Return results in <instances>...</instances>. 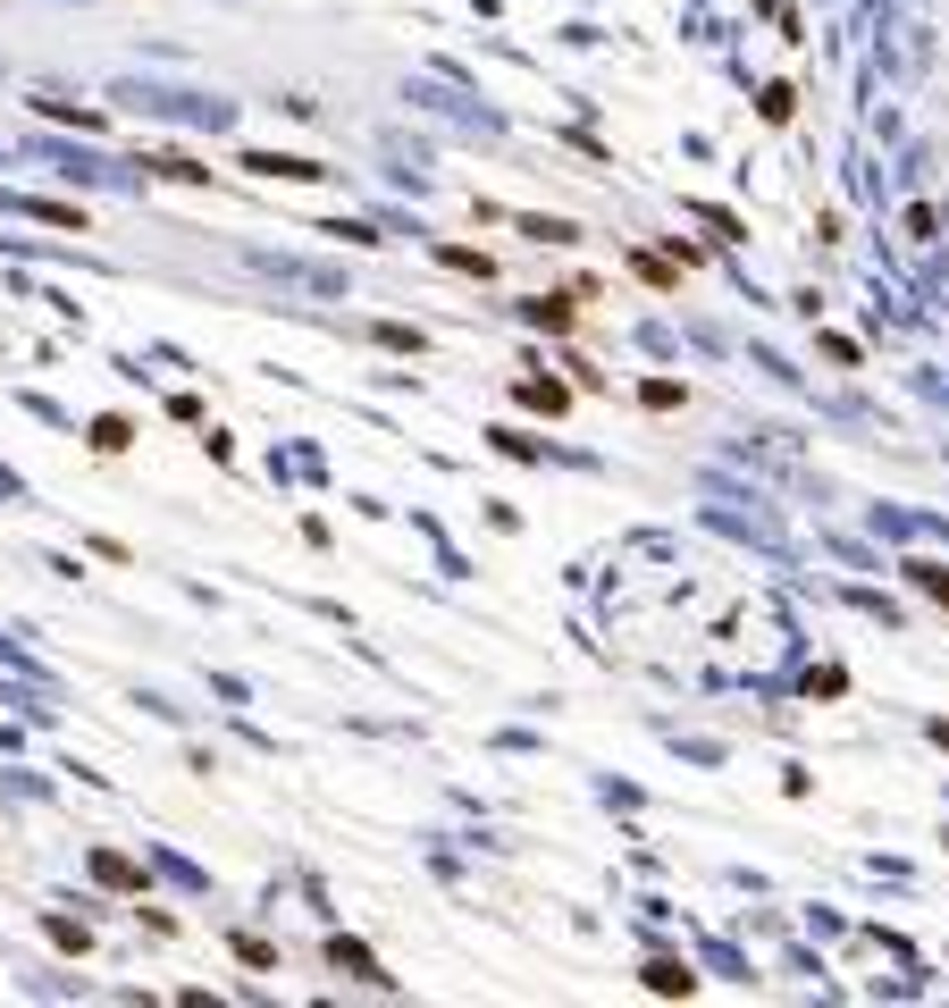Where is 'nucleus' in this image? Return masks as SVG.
<instances>
[{
    "instance_id": "1",
    "label": "nucleus",
    "mask_w": 949,
    "mask_h": 1008,
    "mask_svg": "<svg viewBox=\"0 0 949 1008\" xmlns=\"http://www.w3.org/2000/svg\"><path fill=\"white\" fill-rule=\"evenodd\" d=\"M337 967H353V975H362V983H387L379 967H370V949H353V942H337Z\"/></svg>"
}]
</instances>
